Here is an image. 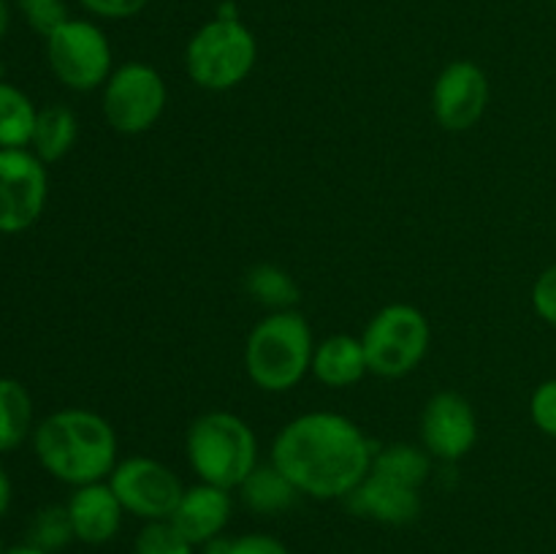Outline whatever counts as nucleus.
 Here are the masks:
<instances>
[{"mask_svg": "<svg viewBox=\"0 0 556 554\" xmlns=\"http://www.w3.org/2000/svg\"><path fill=\"white\" fill-rule=\"evenodd\" d=\"M362 342L369 373L378 378H405L427 356L432 345V326L418 307L394 302L372 315Z\"/></svg>", "mask_w": 556, "mask_h": 554, "instance_id": "6", "label": "nucleus"}, {"mask_svg": "<svg viewBox=\"0 0 556 554\" xmlns=\"http://www.w3.org/2000/svg\"><path fill=\"white\" fill-rule=\"evenodd\" d=\"M258 63V41L242 20L204 22L185 49L188 76L210 92H226L242 85Z\"/></svg>", "mask_w": 556, "mask_h": 554, "instance_id": "5", "label": "nucleus"}, {"mask_svg": "<svg viewBox=\"0 0 556 554\" xmlns=\"http://www.w3.org/2000/svg\"><path fill=\"white\" fill-rule=\"evenodd\" d=\"M16 5H20L22 14L27 16L33 30L41 33L43 38H47L54 27H60L68 20L65 0H16Z\"/></svg>", "mask_w": 556, "mask_h": 554, "instance_id": "25", "label": "nucleus"}, {"mask_svg": "<svg viewBox=\"0 0 556 554\" xmlns=\"http://www.w3.org/2000/svg\"><path fill=\"white\" fill-rule=\"evenodd\" d=\"M106 481L123 503L125 514L141 521L172 519L185 492L177 473L150 456H128L117 462Z\"/></svg>", "mask_w": 556, "mask_h": 554, "instance_id": "9", "label": "nucleus"}, {"mask_svg": "<svg viewBox=\"0 0 556 554\" xmlns=\"http://www.w3.org/2000/svg\"><path fill=\"white\" fill-rule=\"evenodd\" d=\"M372 456L362 427L329 411L302 413L271 443V465L313 500H345L369 476Z\"/></svg>", "mask_w": 556, "mask_h": 554, "instance_id": "1", "label": "nucleus"}, {"mask_svg": "<svg viewBox=\"0 0 556 554\" xmlns=\"http://www.w3.org/2000/svg\"><path fill=\"white\" fill-rule=\"evenodd\" d=\"M231 543H233V538L217 536L199 549H201V554H231Z\"/></svg>", "mask_w": 556, "mask_h": 554, "instance_id": "31", "label": "nucleus"}, {"mask_svg": "<svg viewBox=\"0 0 556 554\" xmlns=\"http://www.w3.org/2000/svg\"><path fill=\"white\" fill-rule=\"evenodd\" d=\"M49 179L30 150H0V234H22L47 206Z\"/></svg>", "mask_w": 556, "mask_h": 554, "instance_id": "10", "label": "nucleus"}, {"mask_svg": "<svg viewBox=\"0 0 556 554\" xmlns=\"http://www.w3.org/2000/svg\"><path fill=\"white\" fill-rule=\"evenodd\" d=\"M299 498H302L299 489L271 462L255 467L239 487V500L244 503V508L261 516L282 514V511L293 508Z\"/></svg>", "mask_w": 556, "mask_h": 554, "instance_id": "17", "label": "nucleus"}, {"mask_svg": "<svg viewBox=\"0 0 556 554\" xmlns=\"http://www.w3.org/2000/svg\"><path fill=\"white\" fill-rule=\"evenodd\" d=\"M530 416L541 432L556 438V378L538 386L530 400Z\"/></svg>", "mask_w": 556, "mask_h": 554, "instance_id": "26", "label": "nucleus"}, {"mask_svg": "<svg viewBox=\"0 0 556 554\" xmlns=\"http://www.w3.org/2000/svg\"><path fill=\"white\" fill-rule=\"evenodd\" d=\"M38 109L20 87L0 79V150H25L33 141Z\"/></svg>", "mask_w": 556, "mask_h": 554, "instance_id": "19", "label": "nucleus"}, {"mask_svg": "<svg viewBox=\"0 0 556 554\" xmlns=\"http://www.w3.org/2000/svg\"><path fill=\"white\" fill-rule=\"evenodd\" d=\"M71 541H76V536L65 505H43L41 511H36L30 527H27V543L43 549V552L58 554Z\"/></svg>", "mask_w": 556, "mask_h": 554, "instance_id": "23", "label": "nucleus"}, {"mask_svg": "<svg viewBox=\"0 0 556 554\" xmlns=\"http://www.w3.org/2000/svg\"><path fill=\"white\" fill-rule=\"evenodd\" d=\"M11 498H14L11 478H9V473H5V467L0 465V516H5V511L11 508Z\"/></svg>", "mask_w": 556, "mask_h": 554, "instance_id": "30", "label": "nucleus"}, {"mask_svg": "<svg viewBox=\"0 0 556 554\" xmlns=\"http://www.w3.org/2000/svg\"><path fill=\"white\" fill-rule=\"evenodd\" d=\"M233 514V498L228 489L199 481L185 487L182 500L172 514V525L188 538L193 546H204L217 536H226V527Z\"/></svg>", "mask_w": 556, "mask_h": 554, "instance_id": "15", "label": "nucleus"}, {"mask_svg": "<svg viewBox=\"0 0 556 554\" xmlns=\"http://www.w3.org/2000/svg\"><path fill=\"white\" fill-rule=\"evenodd\" d=\"M65 508H68L76 541L87 543V546H103L123 530L125 508L109 481L76 487Z\"/></svg>", "mask_w": 556, "mask_h": 554, "instance_id": "14", "label": "nucleus"}, {"mask_svg": "<svg viewBox=\"0 0 556 554\" xmlns=\"http://www.w3.org/2000/svg\"><path fill=\"white\" fill-rule=\"evenodd\" d=\"M372 473H380V476L405 483V487L421 489L427 478L432 476V454L410 443L383 445L380 451H375Z\"/></svg>", "mask_w": 556, "mask_h": 554, "instance_id": "20", "label": "nucleus"}, {"mask_svg": "<svg viewBox=\"0 0 556 554\" xmlns=\"http://www.w3.org/2000/svg\"><path fill=\"white\" fill-rule=\"evenodd\" d=\"M11 25V9H9V0H0V41L5 38Z\"/></svg>", "mask_w": 556, "mask_h": 554, "instance_id": "32", "label": "nucleus"}, {"mask_svg": "<svg viewBox=\"0 0 556 554\" xmlns=\"http://www.w3.org/2000/svg\"><path fill=\"white\" fill-rule=\"evenodd\" d=\"M188 462L199 481L233 492L258 467V438L242 416L201 413L185 438Z\"/></svg>", "mask_w": 556, "mask_h": 554, "instance_id": "4", "label": "nucleus"}, {"mask_svg": "<svg viewBox=\"0 0 556 554\" xmlns=\"http://www.w3.org/2000/svg\"><path fill=\"white\" fill-rule=\"evenodd\" d=\"M76 136H79V123H76L74 112L68 106L52 103V106L38 109L30 147L43 163H54L68 155L71 147L76 144Z\"/></svg>", "mask_w": 556, "mask_h": 554, "instance_id": "18", "label": "nucleus"}, {"mask_svg": "<svg viewBox=\"0 0 556 554\" xmlns=\"http://www.w3.org/2000/svg\"><path fill=\"white\" fill-rule=\"evenodd\" d=\"M33 432V396L20 380L0 378V451L20 449Z\"/></svg>", "mask_w": 556, "mask_h": 554, "instance_id": "21", "label": "nucleus"}, {"mask_svg": "<svg viewBox=\"0 0 556 554\" xmlns=\"http://www.w3.org/2000/svg\"><path fill=\"white\" fill-rule=\"evenodd\" d=\"M33 451L43 470L68 487L106 481L117 467V432L87 407H63L33 429Z\"/></svg>", "mask_w": 556, "mask_h": 554, "instance_id": "2", "label": "nucleus"}, {"mask_svg": "<svg viewBox=\"0 0 556 554\" xmlns=\"http://www.w3.org/2000/svg\"><path fill=\"white\" fill-rule=\"evenodd\" d=\"M5 552V549H3V541H0V554H3Z\"/></svg>", "mask_w": 556, "mask_h": 554, "instance_id": "35", "label": "nucleus"}, {"mask_svg": "<svg viewBox=\"0 0 556 554\" xmlns=\"http://www.w3.org/2000/svg\"><path fill=\"white\" fill-rule=\"evenodd\" d=\"M231 554H291V549L269 532H244L233 538Z\"/></svg>", "mask_w": 556, "mask_h": 554, "instance_id": "29", "label": "nucleus"}, {"mask_svg": "<svg viewBox=\"0 0 556 554\" xmlns=\"http://www.w3.org/2000/svg\"><path fill=\"white\" fill-rule=\"evenodd\" d=\"M47 60L60 85L92 92L112 76V43L90 20H68L47 36Z\"/></svg>", "mask_w": 556, "mask_h": 554, "instance_id": "7", "label": "nucleus"}, {"mask_svg": "<svg viewBox=\"0 0 556 554\" xmlns=\"http://www.w3.org/2000/svg\"><path fill=\"white\" fill-rule=\"evenodd\" d=\"M315 337L296 310H275L253 326L244 342V369L269 394L291 391L313 369Z\"/></svg>", "mask_w": 556, "mask_h": 554, "instance_id": "3", "label": "nucleus"}, {"mask_svg": "<svg viewBox=\"0 0 556 554\" xmlns=\"http://www.w3.org/2000/svg\"><path fill=\"white\" fill-rule=\"evenodd\" d=\"M552 3H554V9H556V0H552Z\"/></svg>", "mask_w": 556, "mask_h": 554, "instance_id": "36", "label": "nucleus"}, {"mask_svg": "<svg viewBox=\"0 0 556 554\" xmlns=\"http://www.w3.org/2000/svg\"><path fill=\"white\" fill-rule=\"evenodd\" d=\"M168 90L163 76L141 60H128L103 85V117L117 134H147L166 112Z\"/></svg>", "mask_w": 556, "mask_h": 554, "instance_id": "8", "label": "nucleus"}, {"mask_svg": "<svg viewBox=\"0 0 556 554\" xmlns=\"http://www.w3.org/2000/svg\"><path fill=\"white\" fill-rule=\"evenodd\" d=\"M309 373L329 389H348L356 386L369 373L367 351L362 337L331 335L315 345L313 369Z\"/></svg>", "mask_w": 556, "mask_h": 554, "instance_id": "16", "label": "nucleus"}, {"mask_svg": "<svg viewBox=\"0 0 556 554\" xmlns=\"http://www.w3.org/2000/svg\"><path fill=\"white\" fill-rule=\"evenodd\" d=\"M248 293L255 299V302L266 304L275 310H293V304L299 302V286L286 269L271 264H261L255 269L248 272Z\"/></svg>", "mask_w": 556, "mask_h": 554, "instance_id": "22", "label": "nucleus"}, {"mask_svg": "<svg viewBox=\"0 0 556 554\" xmlns=\"http://www.w3.org/2000/svg\"><path fill=\"white\" fill-rule=\"evenodd\" d=\"M489 103V79L472 60H454L440 71L432 87L434 119L445 130H470Z\"/></svg>", "mask_w": 556, "mask_h": 554, "instance_id": "11", "label": "nucleus"}, {"mask_svg": "<svg viewBox=\"0 0 556 554\" xmlns=\"http://www.w3.org/2000/svg\"><path fill=\"white\" fill-rule=\"evenodd\" d=\"M193 543L172 525V519L144 521L134 541V554H195Z\"/></svg>", "mask_w": 556, "mask_h": 554, "instance_id": "24", "label": "nucleus"}, {"mask_svg": "<svg viewBox=\"0 0 556 554\" xmlns=\"http://www.w3.org/2000/svg\"><path fill=\"white\" fill-rule=\"evenodd\" d=\"M421 440L432 459L459 462L478 440V418L470 402L456 391H440L421 413Z\"/></svg>", "mask_w": 556, "mask_h": 554, "instance_id": "12", "label": "nucleus"}, {"mask_svg": "<svg viewBox=\"0 0 556 554\" xmlns=\"http://www.w3.org/2000/svg\"><path fill=\"white\" fill-rule=\"evenodd\" d=\"M79 5L103 20H130L150 5V0H79Z\"/></svg>", "mask_w": 556, "mask_h": 554, "instance_id": "28", "label": "nucleus"}, {"mask_svg": "<svg viewBox=\"0 0 556 554\" xmlns=\"http://www.w3.org/2000/svg\"><path fill=\"white\" fill-rule=\"evenodd\" d=\"M215 16H220V20H239L237 3H231V0H226V3H220V9H217Z\"/></svg>", "mask_w": 556, "mask_h": 554, "instance_id": "33", "label": "nucleus"}, {"mask_svg": "<svg viewBox=\"0 0 556 554\" xmlns=\"http://www.w3.org/2000/svg\"><path fill=\"white\" fill-rule=\"evenodd\" d=\"M532 307L546 324L556 326V264L541 272V277L532 286Z\"/></svg>", "mask_w": 556, "mask_h": 554, "instance_id": "27", "label": "nucleus"}, {"mask_svg": "<svg viewBox=\"0 0 556 554\" xmlns=\"http://www.w3.org/2000/svg\"><path fill=\"white\" fill-rule=\"evenodd\" d=\"M345 505L351 508V514L389 527L413 525L421 516V494H418V489L391 481V478L372 470L348 494Z\"/></svg>", "mask_w": 556, "mask_h": 554, "instance_id": "13", "label": "nucleus"}, {"mask_svg": "<svg viewBox=\"0 0 556 554\" xmlns=\"http://www.w3.org/2000/svg\"><path fill=\"white\" fill-rule=\"evenodd\" d=\"M3 554H52V552H43V549L33 546V543H22V546H11V549H5Z\"/></svg>", "mask_w": 556, "mask_h": 554, "instance_id": "34", "label": "nucleus"}]
</instances>
